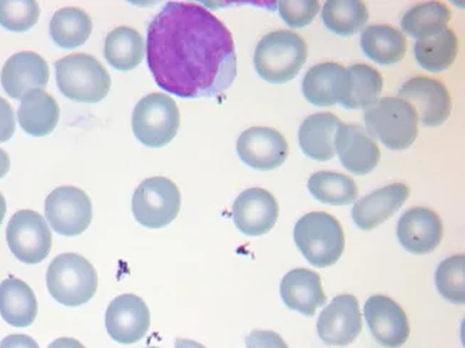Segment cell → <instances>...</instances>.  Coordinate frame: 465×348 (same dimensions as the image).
Returning a JSON list of instances; mask_svg holds the SVG:
<instances>
[{"label":"cell","mask_w":465,"mask_h":348,"mask_svg":"<svg viewBox=\"0 0 465 348\" xmlns=\"http://www.w3.org/2000/svg\"><path fill=\"white\" fill-rule=\"evenodd\" d=\"M15 129H16V121H15L11 104L7 103L4 98H0V143L9 140L14 136Z\"/></svg>","instance_id":"74e56055"},{"label":"cell","mask_w":465,"mask_h":348,"mask_svg":"<svg viewBox=\"0 0 465 348\" xmlns=\"http://www.w3.org/2000/svg\"><path fill=\"white\" fill-rule=\"evenodd\" d=\"M302 93L311 104L330 108L342 103L348 94V71L334 62L311 67L302 82Z\"/></svg>","instance_id":"ffe728a7"},{"label":"cell","mask_w":465,"mask_h":348,"mask_svg":"<svg viewBox=\"0 0 465 348\" xmlns=\"http://www.w3.org/2000/svg\"><path fill=\"white\" fill-rule=\"evenodd\" d=\"M307 56L308 46L300 34L291 31L271 32L256 46L253 64L261 79L283 84L297 77Z\"/></svg>","instance_id":"7a4b0ae2"},{"label":"cell","mask_w":465,"mask_h":348,"mask_svg":"<svg viewBox=\"0 0 465 348\" xmlns=\"http://www.w3.org/2000/svg\"><path fill=\"white\" fill-rule=\"evenodd\" d=\"M5 216H6V200L4 196L0 193V226L4 223Z\"/></svg>","instance_id":"7bdbcfd3"},{"label":"cell","mask_w":465,"mask_h":348,"mask_svg":"<svg viewBox=\"0 0 465 348\" xmlns=\"http://www.w3.org/2000/svg\"><path fill=\"white\" fill-rule=\"evenodd\" d=\"M145 348H156V347H145Z\"/></svg>","instance_id":"ee69618b"},{"label":"cell","mask_w":465,"mask_h":348,"mask_svg":"<svg viewBox=\"0 0 465 348\" xmlns=\"http://www.w3.org/2000/svg\"><path fill=\"white\" fill-rule=\"evenodd\" d=\"M0 81L7 96L15 101H22L25 94L31 91H44L49 82V66L41 54L19 52L7 59Z\"/></svg>","instance_id":"ac0fdd59"},{"label":"cell","mask_w":465,"mask_h":348,"mask_svg":"<svg viewBox=\"0 0 465 348\" xmlns=\"http://www.w3.org/2000/svg\"><path fill=\"white\" fill-rule=\"evenodd\" d=\"M348 94L341 106L348 111L371 108L381 98V74L368 64L355 63L348 67Z\"/></svg>","instance_id":"83f0119b"},{"label":"cell","mask_w":465,"mask_h":348,"mask_svg":"<svg viewBox=\"0 0 465 348\" xmlns=\"http://www.w3.org/2000/svg\"><path fill=\"white\" fill-rule=\"evenodd\" d=\"M0 315L12 327H29L37 315V300L26 283L9 277L0 283Z\"/></svg>","instance_id":"d4e9b609"},{"label":"cell","mask_w":465,"mask_h":348,"mask_svg":"<svg viewBox=\"0 0 465 348\" xmlns=\"http://www.w3.org/2000/svg\"><path fill=\"white\" fill-rule=\"evenodd\" d=\"M179 124L178 104L168 94H148L138 102L132 113V130L139 143L148 148H163L171 143Z\"/></svg>","instance_id":"52a82bcc"},{"label":"cell","mask_w":465,"mask_h":348,"mask_svg":"<svg viewBox=\"0 0 465 348\" xmlns=\"http://www.w3.org/2000/svg\"><path fill=\"white\" fill-rule=\"evenodd\" d=\"M367 133L390 150H404L419 136V118L414 108L400 98L380 99L364 113Z\"/></svg>","instance_id":"5b68a950"},{"label":"cell","mask_w":465,"mask_h":348,"mask_svg":"<svg viewBox=\"0 0 465 348\" xmlns=\"http://www.w3.org/2000/svg\"><path fill=\"white\" fill-rule=\"evenodd\" d=\"M6 240L12 255L25 265L42 263L51 253V228L37 211L15 213L7 225Z\"/></svg>","instance_id":"9c48e42d"},{"label":"cell","mask_w":465,"mask_h":348,"mask_svg":"<svg viewBox=\"0 0 465 348\" xmlns=\"http://www.w3.org/2000/svg\"><path fill=\"white\" fill-rule=\"evenodd\" d=\"M280 215L277 198L265 188L242 191L232 206V218L242 235L260 237L272 230Z\"/></svg>","instance_id":"7c38bea8"},{"label":"cell","mask_w":465,"mask_h":348,"mask_svg":"<svg viewBox=\"0 0 465 348\" xmlns=\"http://www.w3.org/2000/svg\"><path fill=\"white\" fill-rule=\"evenodd\" d=\"M410 196V188L404 183H394L372 191L355 203L352 218L361 230H374L404 206Z\"/></svg>","instance_id":"44dd1931"},{"label":"cell","mask_w":465,"mask_h":348,"mask_svg":"<svg viewBox=\"0 0 465 348\" xmlns=\"http://www.w3.org/2000/svg\"><path fill=\"white\" fill-rule=\"evenodd\" d=\"M46 285L56 302L66 307H79L86 304L98 290V275L81 255L64 253L49 265Z\"/></svg>","instance_id":"8992f818"},{"label":"cell","mask_w":465,"mask_h":348,"mask_svg":"<svg viewBox=\"0 0 465 348\" xmlns=\"http://www.w3.org/2000/svg\"><path fill=\"white\" fill-rule=\"evenodd\" d=\"M287 139L271 128H251L236 141V151L248 168L255 170H273L282 166L288 158Z\"/></svg>","instance_id":"9a60e30c"},{"label":"cell","mask_w":465,"mask_h":348,"mask_svg":"<svg viewBox=\"0 0 465 348\" xmlns=\"http://www.w3.org/2000/svg\"><path fill=\"white\" fill-rule=\"evenodd\" d=\"M280 292L288 308L307 317H312L317 308L327 303L320 275L308 268H295L283 276Z\"/></svg>","instance_id":"7402d4cb"},{"label":"cell","mask_w":465,"mask_h":348,"mask_svg":"<svg viewBox=\"0 0 465 348\" xmlns=\"http://www.w3.org/2000/svg\"><path fill=\"white\" fill-rule=\"evenodd\" d=\"M45 216L58 235L76 237L88 230L92 221V201L81 188L62 186L45 201Z\"/></svg>","instance_id":"30bf717a"},{"label":"cell","mask_w":465,"mask_h":348,"mask_svg":"<svg viewBox=\"0 0 465 348\" xmlns=\"http://www.w3.org/2000/svg\"><path fill=\"white\" fill-rule=\"evenodd\" d=\"M9 169H11V159L4 149H0V179L6 176Z\"/></svg>","instance_id":"60d3db41"},{"label":"cell","mask_w":465,"mask_h":348,"mask_svg":"<svg viewBox=\"0 0 465 348\" xmlns=\"http://www.w3.org/2000/svg\"><path fill=\"white\" fill-rule=\"evenodd\" d=\"M341 121L332 113L311 114L298 131L301 150L317 161H328L337 154L335 136Z\"/></svg>","instance_id":"603a6c76"},{"label":"cell","mask_w":465,"mask_h":348,"mask_svg":"<svg viewBox=\"0 0 465 348\" xmlns=\"http://www.w3.org/2000/svg\"><path fill=\"white\" fill-rule=\"evenodd\" d=\"M105 324L112 340L121 344H135L148 333L151 313L138 295H118L106 308Z\"/></svg>","instance_id":"4fadbf2b"},{"label":"cell","mask_w":465,"mask_h":348,"mask_svg":"<svg viewBox=\"0 0 465 348\" xmlns=\"http://www.w3.org/2000/svg\"><path fill=\"white\" fill-rule=\"evenodd\" d=\"M58 102L41 89L31 91L22 98L21 108L17 111V121L27 134L44 138L51 134L59 121Z\"/></svg>","instance_id":"cb8c5ba5"},{"label":"cell","mask_w":465,"mask_h":348,"mask_svg":"<svg viewBox=\"0 0 465 348\" xmlns=\"http://www.w3.org/2000/svg\"><path fill=\"white\" fill-rule=\"evenodd\" d=\"M146 59L156 84L176 98H216L236 77L232 34L196 4L169 2L152 19Z\"/></svg>","instance_id":"6da1fadb"},{"label":"cell","mask_w":465,"mask_h":348,"mask_svg":"<svg viewBox=\"0 0 465 348\" xmlns=\"http://www.w3.org/2000/svg\"><path fill=\"white\" fill-rule=\"evenodd\" d=\"M175 348H206L205 345L199 344L193 340H186V338H178L175 342Z\"/></svg>","instance_id":"b9f144b4"},{"label":"cell","mask_w":465,"mask_h":348,"mask_svg":"<svg viewBox=\"0 0 465 348\" xmlns=\"http://www.w3.org/2000/svg\"><path fill=\"white\" fill-rule=\"evenodd\" d=\"M442 235L441 218L431 208H410L398 221V241L411 255H429L439 247Z\"/></svg>","instance_id":"e0dca14e"},{"label":"cell","mask_w":465,"mask_h":348,"mask_svg":"<svg viewBox=\"0 0 465 348\" xmlns=\"http://www.w3.org/2000/svg\"><path fill=\"white\" fill-rule=\"evenodd\" d=\"M47 348H84V345L74 338L62 337L54 340Z\"/></svg>","instance_id":"ab89813d"},{"label":"cell","mask_w":465,"mask_h":348,"mask_svg":"<svg viewBox=\"0 0 465 348\" xmlns=\"http://www.w3.org/2000/svg\"><path fill=\"white\" fill-rule=\"evenodd\" d=\"M361 49L378 64H395L407 53V41L400 29L387 24H372L361 34Z\"/></svg>","instance_id":"484cf974"},{"label":"cell","mask_w":465,"mask_h":348,"mask_svg":"<svg viewBox=\"0 0 465 348\" xmlns=\"http://www.w3.org/2000/svg\"><path fill=\"white\" fill-rule=\"evenodd\" d=\"M51 36L62 49H76L86 44L92 34V19L79 7H64L54 14Z\"/></svg>","instance_id":"1f68e13d"},{"label":"cell","mask_w":465,"mask_h":348,"mask_svg":"<svg viewBox=\"0 0 465 348\" xmlns=\"http://www.w3.org/2000/svg\"><path fill=\"white\" fill-rule=\"evenodd\" d=\"M308 190L315 200L331 206L352 205L358 188L352 179L334 171H318L308 180Z\"/></svg>","instance_id":"d6a6232c"},{"label":"cell","mask_w":465,"mask_h":348,"mask_svg":"<svg viewBox=\"0 0 465 348\" xmlns=\"http://www.w3.org/2000/svg\"><path fill=\"white\" fill-rule=\"evenodd\" d=\"M398 96L414 108L424 128H437L451 113V98L444 83L432 77H412L402 84Z\"/></svg>","instance_id":"8fae6325"},{"label":"cell","mask_w":465,"mask_h":348,"mask_svg":"<svg viewBox=\"0 0 465 348\" xmlns=\"http://www.w3.org/2000/svg\"><path fill=\"white\" fill-rule=\"evenodd\" d=\"M365 320L372 337L385 348H400L410 337V323L401 305L387 295H372L365 303Z\"/></svg>","instance_id":"5bb4252c"},{"label":"cell","mask_w":465,"mask_h":348,"mask_svg":"<svg viewBox=\"0 0 465 348\" xmlns=\"http://www.w3.org/2000/svg\"><path fill=\"white\" fill-rule=\"evenodd\" d=\"M317 328L325 344L345 347L354 343L362 330L357 298L351 295H337L321 313Z\"/></svg>","instance_id":"2e32d148"},{"label":"cell","mask_w":465,"mask_h":348,"mask_svg":"<svg viewBox=\"0 0 465 348\" xmlns=\"http://www.w3.org/2000/svg\"><path fill=\"white\" fill-rule=\"evenodd\" d=\"M246 348H288L278 333L271 330H253L246 335Z\"/></svg>","instance_id":"8d00e7d4"},{"label":"cell","mask_w":465,"mask_h":348,"mask_svg":"<svg viewBox=\"0 0 465 348\" xmlns=\"http://www.w3.org/2000/svg\"><path fill=\"white\" fill-rule=\"evenodd\" d=\"M417 63L431 73L449 69L459 54V39L451 29H444L435 36L417 41L414 46Z\"/></svg>","instance_id":"f1b7e54d"},{"label":"cell","mask_w":465,"mask_h":348,"mask_svg":"<svg viewBox=\"0 0 465 348\" xmlns=\"http://www.w3.org/2000/svg\"><path fill=\"white\" fill-rule=\"evenodd\" d=\"M0 348H41L34 338L26 334H11L0 342Z\"/></svg>","instance_id":"f35d334b"},{"label":"cell","mask_w":465,"mask_h":348,"mask_svg":"<svg viewBox=\"0 0 465 348\" xmlns=\"http://www.w3.org/2000/svg\"><path fill=\"white\" fill-rule=\"evenodd\" d=\"M368 7L361 0H328L322 9L325 27L338 36H352L367 24Z\"/></svg>","instance_id":"4dcf8cb0"},{"label":"cell","mask_w":465,"mask_h":348,"mask_svg":"<svg viewBox=\"0 0 465 348\" xmlns=\"http://www.w3.org/2000/svg\"><path fill=\"white\" fill-rule=\"evenodd\" d=\"M435 285L440 295L452 303L464 304L465 302V257L452 256L440 263L435 272Z\"/></svg>","instance_id":"836d02e7"},{"label":"cell","mask_w":465,"mask_h":348,"mask_svg":"<svg viewBox=\"0 0 465 348\" xmlns=\"http://www.w3.org/2000/svg\"><path fill=\"white\" fill-rule=\"evenodd\" d=\"M41 7L35 0H0V26L6 31H31L39 21Z\"/></svg>","instance_id":"e575fe53"},{"label":"cell","mask_w":465,"mask_h":348,"mask_svg":"<svg viewBox=\"0 0 465 348\" xmlns=\"http://www.w3.org/2000/svg\"><path fill=\"white\" fill-rule=\"evenodd\" d=\"M293 240L314 267H331L344 253L345 236L340 221L322 211L302 216L293 228Z\"/></svg>","instance_id":"277c9868"},{"label":"cell","mask_w":465,"mask_h":348,"mask_svg":"<svg viewBox=\"0 0 465 348\" xmlns=\"http://www.w3.org/2000/svg\"><path fill=\"white\" fill-rule=\"evenodd\" d=\"M56 83L64 98L78 103H99L111 91V74L86 53L69 54L54 63Z\"/></svg>","instance_id":"3957f363"},{"label":"cell","mask_w":465,"mask_h":348,"mask_svg":"<svg viewBox=\"0 0 465 348\" xmlns=\"http://www.w3.org/2000/svg\"><path fill=\"white\" fill-rule=\"evenodd\" d=\"M278 9L288 26L301 29L312 24L320 12V4L317 0H282L278 2Z\"/></svg>","instance_id":"d590c367"},{"label":"cell","mask_w":465,"mask_h":348,"mask_svg":"<svg viewBox=\"0 0 465 348\" xmlns=\"http://www.w3.org/2000/svg\"><path fill=\"white\" fill-rule=\"evenodd\" d=\"M335 150L342 166L357 176L371 173L381 159L374 139L358 124L341 123L335 136Z\"/></svg>","instance_id":"d6986e66"},{"label":"cell","mask_w":465,"mask_h":348,"mask_svg":"<svg viewBox=\"0 0 465 348\" xmlns=\"http://www.w3.org/2000/svg\"><path fill=\"white\" fill-rule=\"evenodd\" d=\"M450 21L451 12L449 6L441 2H427L411 7L402 16L401 29L417 41H422L447 29Z\"/></svg>","instance_id":"f546056e"},{"label":"cell","mask_w":465,"mask_h":348,"mask_svg":"<svg viewBox=\"0 0 465 348\" xmlns=\"http://www.w3.org/2000/svg\"><path fill=\"white\" fill-rule=\"evenodd\" d=\"M104 54L116 71H134L143 61L145 42L135 29L129 26L116 27L106 36Z\"/></svg>","instance_id":"4316f807"},{"label":"cell","mask_w":465,"mask_h":348,"mask_svg":"<svg viewBox=\"0 0 465 348\" xmlns=\"http://www.w3.org/2000/svg\"><path fill=\"white\" fill-rule=\"evenodd\" d=\"M181 200V191L173 180L149 178L134 193L132 213L143 227H166L178 218Z\"/></svg>","instance_id":"ba28073f"}]
</instances>
